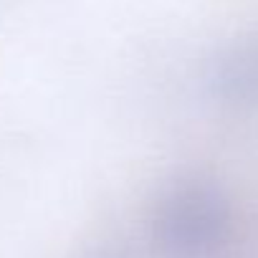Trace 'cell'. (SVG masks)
<instances>
[{
	"mask_svg": "<svg viewBox=\"0 0 258 258\" xmlns=\"http://www.w3.org/2000/svg\"><path fill=\"white\" fill-rule=\"evenodd\" d=\"M230 223L225 192L208 180H192L162 198L152 238L165 258H210L225 245Z\"/></svg>",
	"mask_w": 258,
	"mask_h": 258,
	"instance_id": "1",
	"label": "cell"
},
{
	"mask_svg": "<svg viewBox=\"0 0 258 258\" xmlns=\"http://www.w3.org/2000/svg\"><path fill=\"white\" fill-rule=\"evenodd\" d=\"M210 84L215 96L230 106L258 104V41H243L225 48L213 63Z\"/></svg>",
	"mask_w": 258,
	"mask_h": 258,
	"instance_id": "2",
	"label": "cell"
},
{
	"mask_svg": "<svg viewBox=\"0 0 258 258\" xmlns=\"http://www.w3.org/2000/svg\"><path fill=\"white\" fill-rule=\"evenodd\" d=\"M91 258H124V255H119V253H96Z\"/></svg>",
	"mask_w": 258,
	"mask_h": 258,
	"instance_id": "3",
	"label": "cell"
}]
</instances>
